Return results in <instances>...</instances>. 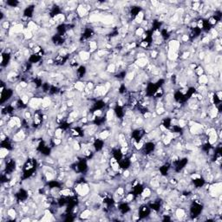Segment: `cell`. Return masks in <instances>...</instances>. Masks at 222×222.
Returning a JSON list of instances; mask_svg holds the SVG:
<instances>
[{
    "label": "cell",
    "instance_id": "cell-5",
    "mask_svg": "<svg viewBox=\"0 0 222 222\" xmlns=\"http://www.w3.org/2000/svg\"><path fill=\"white\" fill-rule=\"evenodd\" d=\"M208 81H209V77L207 75H201L197 78V83L198 85H203V86H207L208 84Z\"/></svg>",
    "mask_w": 222,
    "mask_h": 222
},
{
    "label": "cell",
    "instance_id": "cell-9",
    "mask_svg": "<svg viewBox=\"0 0 222 222\" xmlns=\"http://www.w3.org/2000/svg\"><path fill=\"white\" fill-rule=\"evenodd\" d=\"M9 154H10V149L9 148L1 147V149H0V157H1V159L6 158L7 156H9Z\"/></svg>",
    "mask_w": 222,
    "mask_h": 222
},
{
    "label": "cell",
    "instance_id": "cell-8",
    "mask_svg": "<svg viewBox=\"0 0 222 222\" xmlns=\"http://www.w3.org/2000/svg\"><path fill=\"white\" fill-rule=\"evenodd\" d=\"M107 73H110V74H113V73H115L117 71V66H116V64L115 63H110L108 64L107 66Z\"/></svg>",
    "mask_w": 222,
    "mask_h": 222
},
{
    "label": "cell",
    "instance_id": "cell-2",
    "mask_svg": "<svg viewBox=\"0 0 222 222\" xmlns=\"http://www.w3.org/2000/svg\"><path fill=\"white\" fill-rule=\"evenodd\" d=\"M175 214L178 220H183L185 219L188 215H187V211L183 208V207H178L175 209Z\"/></svg>",
    "mask_w": 222,
    "mask_h": 222
},
{
    "label": "cell",
    "instance_id": "cell-10",
    "mask_svg": "<svg viewBox=\"0 0 222 222\" xmlns=\"http://www.w3.org/2000/svg\"><path fill=\"white\" fill-rule=\"evenodd\" d=\"M11 22H10V21H8V20L2 21V23H1V29H2V30H4V31H7V30H9V31H10V29H11Z\"/></svg>",
    "mask_w": 222,
    "mask_h": 222
},
{
    "label": "cell",
    "instance_id": "cell-4",
    "mask_svg": "<svg viewBox=\"0 0 222 222\" xmlns=\"http://www.w3.org/2000/svg\"><path fill=\"white\" fill-rule=\"evenodd\" d=\"M92 215V211L90 208H85L83 211L80 213L79 218L81 220H88L89 218H90V216Z\"/></svg>",
    "mask_w": 222,
    "mask_h": 222
},
{
    "label": "cell",
    "instance_id": "cell-1",
    "mask_svg": "<svg viewBox=\"0 0 222 222\" xmlns=\"http://www.w3.org/2000/svg\"><path fill=\"white\" fill-rule=\"evenodd\" d=\"M148 64V56L146 57H141V58H136V60L134 61V64L138 68H145Z\"/></svg>",
    "mask_w": 222,
    "mask_h": 222
},
{
    "label": "cell",
    "instance_id": "cell-6",
    "mask_svg": "<svg viewBox=\"0 0 222 222\" xmlns=\"http://www.w3.org/2000/svg\"><path fill=\"white\" fill-rule=\"evenodd\" d=\"M86 88V85L84 83V82H82V81H77L74 83V89H76L77 91L82 93L84 91V89Z\"/></svg>",
    "mask_w": 222,
    "mask_h": 222
},
{
    "label": "cell",
    "instance_id": "cell-3",
    "mask_svg": "<svg viewBox=\"0 0 222 222\" xmlns=\"http://www.w3.org/2000/svg\"><path fill=\"white\" fill-rule=\"evenodd\" d=\"M78 56H79V58L82 62H88L89 59H90V52L88 51V50H82L79 53H78Z\"/></svg>",
    "mask_w": 222,
    "mask_h": 222
},
{
    "label": "cell",
    "instance_id": "cell-7",
    "mask_svg": "<svg viewBox=\"0 0 222 222\" xmlns=\"http://www.w3.org/2000/svg\"><path fill=\"white\" fill-rule=\"evenodd\" d=\"M115 114L114 109L109 108V110L106 111V121H107V122L112 121V120L115 118Z\"/></svg>",
    "mask_w": 222,
    "mask_h": 222
}]
</instances>
